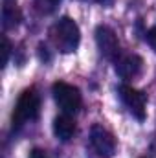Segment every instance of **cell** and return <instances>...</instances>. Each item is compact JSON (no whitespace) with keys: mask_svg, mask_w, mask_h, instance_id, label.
I'll list each match as a JSON object with an SVG mask.
<instances>
[{"mask_svg":"<svg viewBox=\"0 0 156 158\" xmlns=\"http://www.w3.org/2000/svg\"><path fill=\"white\" fill-rule=\"evenodd\" d=\"M50 39L59 52L70 53L77 48L79 40H81L79 26L70 17H63L50 28Z\"/></svg>","mask_w":156,"mask_h":158,"instance_id":"1","label":"cell"},{"mask_svg":"<svg viewBox=\"0 0 156 158\" xmlns=\"http://www.w3.org/2000/svg\"><path fill=\"white\" fill-rule=\"evenodd\" d=\"M40 112V98L35 88H26L13 110V127H22L26 121L37 119Z\"/></svg>","mask_w":156,"mask_h":158,"instance_id":"2","label":"cell"},{"mask_svg":"<svg viewBox=\"0 0 156 158\" xmlns=\"http://www.w3.org/2000/svg\"><path fill=\"white\" fill-rule=\"evenodd\" d=\"M51 94H53L55 103L59 105V109L64 114H76L79 109H81V101H83L81 99V92H79V88H76L74 85L57 81L51 86Z\"/></svg>","mask_w":156,"mask_h":158,"instance_id":"3","label":"cell"},{"mask_svg":"<svg viewBox=\"0 0 156 158\" xmlns=\"http://www.w3.org/2000/svg\"><path fill=\"white\" fill-rule=\"evenodd\" d=\"M90 143L101 158H110L116 153V140L103 125H94L90 129Z\"/></svg>","mask_w":156,"mask_h":158,"instance_id":"4","label":"cell"},{"mask_svg":"<svg viewBox=\"0 0 156 158\" xmlns=\"http://www.w3.org/2000/svg\"><path fill=\"white\" fill-rule=\"evenodd\" d=\"M119 98L134 118H138L140 121L145 119V94L132 88L130 85H119Z\"/></svg>","mask_w":156,"mask_h":158,"instance_id":"5","label":"cell"},{"mask_svg":"<svg viewBox=\"0 0 156 158\" xmlns=\"http://www.w3.org/2000/svg\"><path fill=\"white\" fill-rule=\"evenodd\" d=\"M96 42L103 57L116 61L119 57V42H117L116 33L109 26H97L96 28Z\"/></svg>","mask_w":156,"mask_h":158,"instance_id":"6","label":"cell"},{"mask_svg":"<svg viewBox=\"0 0 156 158\" xmlns=\"http://www.w3.org/2000/svg\"><path fill=\"white\" fill-rule=\"evenodd\" d=\"M142 68H143V59L140 55L129 53V55H123V57L116 59V72L121 79L138 77L142 74Z\"/></svg>","mask_w":156,"mask_h":158,"instance_id":"7","label":"cell"},{"mask_svg":"<svg viewBox=\"0 0 156 158\" xmlns=\"http://www.w3.org/2000/svg\"><path fill=\"white\" fill-rule=\"evenodd\" d=\"M53 134L61 142H68L76 134V123L68 114H61L53 119Z\"/></svg>","mask_w":156,"mask_h":158,"instance_id":"8","label":"cell"},{"mask_svg":"<svg viewBox=\"0 0 156 158\" xmlns=\"http://www.w3.org/2000/svg\"><path fill=\"white\" fill-rule=\"evenodd\" d=\"M18 22H20V11L15 6H11V4L6 2L4 7H2V24H4V28L6 30L15 28Z\"/></svg>","mask_w":156,"mask_h":158,"instance_id":"9","label":"cell"},{"mask_svg":"<svg viewBox=\"0 0 156 158\" xmlns=\"http://www.w3.org/2000/svg\"><path fill=\"white\" fill-rule=\"evenodd\" d=\"M9 53H11V44H9L7 37L4 35V37H2V66L7 64V61H9Z\"/></svg>","mask_w":156,"mask_h":158,"instance_id":"10","label":"cell"},{"mask_svg":"<svg viewBox=\"0 0 156 158\" xmlns=\"http://www.w3.org/2000/svg\"><path fill=\"white\" fill-rule=\"evenodd\" d=\"M147 42H149V46L156 50V26H153L149 31H147Z\"/></svg>","mask_w":156,"mask_h":158,"instance_id":"11","label":"cell"},{"mask_svg":"<svg viewBox=\"0 0 156 158\" xmlns=\"http://www.w3.org/2000/svg\"><path fill=\"white\" fill-rule=\"evenodd\" d=\"M30 158H48V155H46L44 151H40V149H33Z\"/></svg>","mask_w":156,"mask_h":158,"instance_id":"12","label":"cell"},{"mask_svg":"<svg viewBox=\"0 0 156 158\" xmlns=\"http://www.w3.org/2000/svg\"><path fill=\"white\" fill-rule=\"evenodd\" d=\"M50 2H59V0H50Z\"/></svg>","mask_w":156,"mask_h":158,"instance_id":"13","label":"cell"}]
</instances>
